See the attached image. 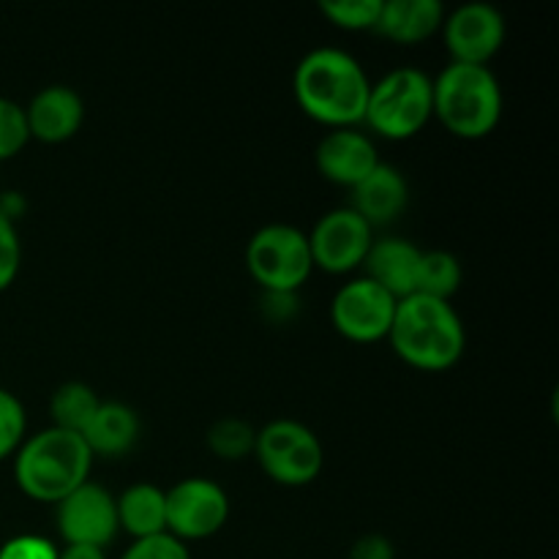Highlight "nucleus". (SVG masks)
Listing matches in <instances>:
<instances>
[{"label": "nucleus", "instance_id": "1", "mask_svg": "<svg viewBox=\"0 0 559 559\" xmlns=\"http://www.w3.org/2000/svg\"><path fill=\"white\" fill-rule=\"evenodd\" d=\"M295 98L311 120L333 129L364 123L371 82L364 66L344 49L320 47L295 69Z\"/></svg>", "mask_w": 559, "mask_h": 559}, {"label": "nucleus", "instance_id": "2", "mask_svg": "<svg viewBox=\"0 0 559 559\" xmlns=\"http://www.w3.org/2000/svg\"><path fill=\"white\" fill-rule=\"evenodd\" d=\"M388 342L413 369L448 371L464 355L467 333L462 317L448 300L409 295L396 304Z\"/></svg>", "mask_w": 559, "mask_h": 559}, {"label": "nucleus", "instance_id": "3", "mask_svg": "<svg viewBox=\"0 0 559 559\" xmlns=\"http://www.w3.org/2000/svg\"><path fill=\"white\" fill-rule=\"evenodd\" d=\"M91 467L93 453L82 435L49 426L20 445L14 480L31 500L58 506L63 497L87 484Z\"/></svg>", "mask_w": 559, "mask_h": 559}, {"label": "nucleus", "instance_id": "4", "mask_svg": "<svg viewBox=\"0 0 559 559\" xmlns=\"http://www.w3.org/2000/svg\"><path fill=\"white\" fill-rule=\"evenodd\" d=\"M435 118L462 140H484L500 126L502 87L489 66L448 63L431 80Z\"/></svg>", "mask_w": 559, "mask_h": 559}, {"label": "nucleus", "instance_id": "5", "mask_svg": "<svg viewBox=\"0 0 559 559\" xmlns=\"http://www.w3.org/2000/svg\"><path fill=\"white\" fill-rule=\"evenodd\" d=\"M431 118V76L420 69L404 66L371 85L364 123L385 140H409Z\"/></svg>", "mask_w": 559, "mask_h": 559}, {"label": "nucleus", "instance_id": "6", "mask_svg": "<svg viewBox=\"0 0 559 559\" xmlns=\"http://www.w3.org/2000/svg\"><path fill=\"white\" fill-rule=\"evenodd\" d=\"M246 267L265 293L295 295L314 271L309 238L293 224H267L251 235Z\"/></svg>", "mask_w": 559, "mask_h": 559}, {"label": "nucleus", "instance_id": "7", "mask_svg": "<svg viewBox=\"0 0 559 559\" xmlns=\"http://www.w3.org/2000/svg\"><path fill=\"white\" fill-rule=\"evenodd\" d=\"M254 456L267 478L282 486H309L325 464L320 437L298 420H273L257 431Z\"/></svg>", "mask_w": 559, "mask_h": 559}, {"label": "nucleus", "instance_id": "8", "mask_svg": "<svg viewBox=\"0 0 559 559\" xmlns=\"http://www.w3.org/2000/svg\"><path fill=\"white\" fill-rule=\"evenodd\" d=\"M396 304L391 293L360 276L344 284L331 304V322L344 338L358 344H374L388 338L396 314Z\"/></svg>", "mask_w": 559, "mask_h": 559}, {"label": "nucleus", "instance_id": "9", "mask_svg": "<svg viewBox=\"0 0 559 559\" xmlns=\"http://www.w3.org/2000/svg\"><path fill=\"white\" fill-rule=\"evenodd\" d=\"M229 519V497L207 478H186L167 491V533L178 540H205Z\"/></svg>", "mask_w": 559, "mask_h": 559}, {"label": "nucleus", "instance_id": "10", "mask_svg": "<svg viewBox=\"0 0 559 559\" xmlns=\"http://www.w3.org/2000/svg\"><path fill=\"white\" fill-rule=\"evenodd\" d=\"M306 238H309L314 267L342 276V273L364 265L366 254L374 243V229L353 207H336V211L325 213Z\"/></svg>", "mask_w": 559, "mask_h": 559}, {"label": "nucleus", "instance_id": "11", "mask_svg": "<svg viewBox=\"0 0 559 559\" xmlns=\"http://www.w3.org/2000/svg\"><path fill=\"white\" fill-rule=\"evenodd\" d=\"M55 522H58V533L66 546L104 549L107 544H112L120 530L118 502L104 486L87 480L58 502Z\"/></svg>", "mask_w": 559, "mask_h": 559}, {"label": "nucleus", "instance_id": "12", "mask_svg": "<svg viewBox=\"0 0 559 559\" xmlns=\"http://www.w3.org/2000/svg\"><path fill=\"white\" fill-rule=\"evenodd\" d=\"M442 36L451 52V63L489 66L506 41V20L489 3L459 5L442 22Z\"/></svg>", "mask_w": 559, "mask_h": 559}, {"label": "nucleus", "instance_id": "13", "mask_svg": "<svg viewBox=\"0 0 559 559\" xmlns=\"http://www.w3.org/2000/svg\"><path fill=\"white\" fill-rule=\"evenodd\" d=\"M380 164L374 142L358 129H333L317 145V169L331 183L355 189Z\"/></svg>", "mask_w": 559, "mask_h": 559}, {"label": "nucleus", "instance_id": "14", "mask_svg": "<svg viewBox=\"0 0 559 559\" xmlns=\"http://www.w3.org/2000/svg\"><path fill=\"white\" fill-rule=\"evenodd\" d=\"M25 120L33 140L60 145L82 129L85 102L69 85H49L31 98L25 107Z\"/></svg>", "mask_w": 559, "mask_h": 559}, {"label": "nucleus", "instance_id": "15", "mask_svg": "<svg viewBox=\"0 0 559 559\" xmlns=\"http://www.w3.org/2000/svg\"><path fill=\"white\" fill-rule=\"evenodd\" d=\"M353 191V211L364 222L371 224V229L382 224L396 222L409 202V186L404 175L393 164H377Z\"/></svg>", "mask_w": 559, "mask_h": 559}, {"label": "nucleus", "instance_id": "16", "mask_svg": "<svg viewBox=\"0 0 559 559\" xmlns=\"http://www.w3.org/2000/svg\"><path fill=\"white\" fill-rule=\"evenodd\" d=\"M420 254H424V249L404 238L374 240L364 260L366 278L380 284L396 300L409 298V295H415Z\"/></svg>", "mask_w": 559, "mask_h": 559}, {"label": "nucleus", "instance_id": "17", "mask_svg": "<svg viewBox=\"0 0 559 559\" xmlns=\"http://www.w3.org/2000/svg\"><path fill=\"white\" fill-rule=\"evenodd\" d=\"M445 5L440 0H388L374 31L396 44H420L442 31Z\"/></svg>", "mask_w": 559, "mask_h": 559}, {"label": "nucleus", "instance_id": "18", "mask_svg": "<svg viewBox=\"0 0 559 559\" xmlns=\"http://www.w3.org/2000/svg\"><path fill=\"white\" fill-rule=\"evenodd\" d=\"M140 437V418L129 404L102 402L96 415L82 431V440L87 442L93 456H123L134 448Z\"/></svg>", "mask_w": 559, "mask_h": 559}, {"label": "nucleus", "instance_id": "19", "mask_svg": "<svg viewBox=\"0 0 559 559\" xmlns=\"http://www.w3.org/2000/svg\"><path fill=\"white\" fill-rule=\"evenodd\" d=\"M118 524L134 540L167 533V491L153 484L129 486L118 497Z\"/></svg>", "mask_w": 559, "mask_h": 559}, {"label": "nucleus", "instance_id": "20", "mask_svg": "<svg viewBox=\"0 0 559 559\" xmlns=\"http://www.w3.org/2000/svg\"><path fill=\"white\" fill-rule=\"evenodd\" d=\"M98 404H102V399L96 396L91 385H85V382H66L49 399L52 426L55 429L82 435L93 420V415H96Z\"/></svg>", "mask_w": 559, "mask_h": 559}, {"label": "nucleus", "instance_id": "21", "mask_svg": "<svg viewBox=\"0 0 559 559\" xmlns=\"http://www.w3.org/2000/svg\"><path fill=\"white\" fill-rule=\"evenodd\" d=\"M462 287V265L451 251L431 249L420 254L418 282H415V295H426L435 300H448Z\"/></svg>", "mask_w": 559, "mask_h": 559}, {"label": "nucleus", "instance_id": "22", "mask_svg": "<svg viewBox=\"0 0 559 559\" xmlns=\"http://www.w3.org/2000/svg\"><path fill=\"white\" fill-rule=\"evenodd\" d=\"M257 431L240 418H222L207 429V448L224 462H240L254 453Z\"/></svg>", "mask_w": 559, "mask_h": 559}, {"label": "nucleus", "instance_id": "23", "mask_svg": "<svg viewBox=\"0 0 559 559\" xmlns=\"http://www.w3.org/2000/svg\"><path fill=\"white\" fill-rule=\"evenodd\" d=\"M317 9L342 31H374L382 0H320Z\"/></svg>", "mask_w": 559, "mask_h": 559}, {"label": "nucleus", "instance_id": "24", "mask_svg": "<svg viewBox=\"0 0 559 559\" xmlns=\"http://www.w3.org/2000/svg\"><path fill=\"white\" fill-rule=\"evenodd\" d=\"M25 426L27 418L22 402L14 393L0 388V462L20 451L25 442Z\"/></svg>", "mask_w": 559, "mask_h": 559}, {"label": "nucleus", "instance_id": "25", "mask_svg": "<svg viewBox=\"0 0 559 559\" xmlns=\"http://www.w3.org/2000/svg\"><path fill=\"white\" fill-rule=\"evenodd\" d=\"M31 140L25 120V107H20L11 98L0 96V162L14 158Z\"/></svg>", "mask_w": 559, "mask_h": 559}, {"label": "nucleus", "instance_id": "26", "mask_svg": "<svg viewBox=\"0 0 559 559\" xmlns=\"http://www.w3.org/2000/svg\"><path fill=\"white\" fill-rule=\"evenodd\" d=\"M22 262V246L20 235H16L14 218L5 216L0 211V293L14 284L16 273H20Z\"/></svg>", "mask_w": 559, "mask_h": 559}, {"label": "nucleus", "instance_id": "27", "mask_svg": "<svg viewBox=\"0 0 559 559\" xmlns=\"http://www.w3.org/2000/svg\"><path fill=\"white\" fill-rule=\"evenodd\" d=\"M120 559H191V555L183 540L173 538L169 533H162L153 535V538L134 540Z\"/></svg>", "mask_w": 559, "mask_h": 559}, {"label": "nucleus", "instance_id": "28", "mask_svg": "<svg viewBox=\"0 0 559 559\" xmlns=\"http://www.w3.org/2000/svg\"><path fill=\"white\" fill-rule=\"evenodd\" d=\"M0 559H58V549L38 535H16L0 546Z\"/></svg>", "mask_w": 559, "mask_h": 559}, {"label": "nucleus", "instance_id": "29", "mask_svg": "<svg viewBox=\"0 0 559 559\" xmlns=\"http://www.w3.org/2000/svg\"><path fill=\"white\" fill-rule=\"evenodd\" d=\"M349 559H396V549L385 535H364L355 540Z\"/></svg>", "mask_w": 559, "mask_h": 559}, {"label": "nucleus", "instance_id": "30", "mask_svg": "<svg viewBox=\"0 0 559 559\" xmlns=\"http://www.w3.org/2000/svg\"><path fill=\"white\" fill-rule=\"evenodd\" d=\"M58 559H107L104 549H93V546H66L58 551Z\"/></svg>", "mask_w": 559, "mask_h": 559}]
</instances>
